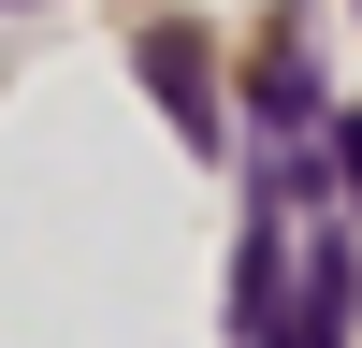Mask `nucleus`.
I'll use <instances>...</instances> for the list:
<instances>
[{"label": "nucleus", "mask_w": 362, "mask_h": 348, "mask_svg": "<svg viewBox=\"0 0 362 348\" xmlns=\"http://www.w3.org/2000/svg\"><path fill=\"white\" fill-rule=\"evenodd\" d=\"M348 276H362V261H348V232L290 261V305H276V348H348V305H362Z\"/></svg>", "instance_id": "nucleus-1"}, {"label": "nucleus", "mask_w": 362, "mask_h": 348, "mask_svg": "<svg viewBox=\"0 0 362 348\" xmlns=\"http://www.w3.org/2000/svg\"><path fill=\"white\" fill-rule=\"evenodd\" d=\"M145 87L174 102V131L218 145V87H203V29H145Z\"/></svg>", "instance_id": "nucleus-2"}, {"label": "nucleus", "mask_w": 362, "mask_h": 348, "mask_svg": "<svg viewBox=\"0 0 362 348\" xmlns=\"http://www.w3.org/2000/svg\"><path fill=\"white\" fill-rule=\"evenodd\" d=\"M276 305H290V232L261 218L247 247H232V334H247V348H276Z\"/></svg>", "instance_id": "nucleus-3"}]
</instances>
